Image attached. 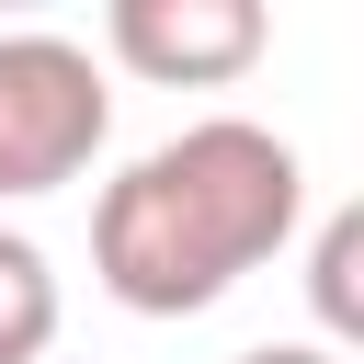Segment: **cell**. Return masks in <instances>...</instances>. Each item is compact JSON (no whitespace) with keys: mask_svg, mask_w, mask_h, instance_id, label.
Wrapping results in <instances>:
<instances>
[{"mask_svg":"<svg viewBox=\"0 0 364 364\" xmlns=\"http://www.w3.org/2000/svg\"><path fill=\"white\" fill-rule=\"evenodd\" d=\"M57 353V262L0 228V364H46Z\"/></svg>","mask_w":364,"mask_h":364,"instance_id":"4","label":"cell"},{"mask_svg":"<svg viewBox=\"0 0 364 364\" xmlns=\"http://www.w3.org/2000/svg\"><path fill=\"white\" fill-rule=\"evenodd\" d=\"M102 46H114V68H136L159 91H228L273 46V11L262 0H114Z\"/></svg>","mask_w":364,"mask_h":364,"instance_id":"3","label":"cell"},{"mask_svg":"<svg viewBox=\"0 0 364 364\" xmlns=\"http://www.w3.org/2000/svg\"><path fill=\"white\" fill-rule=\"evenodd\" d=\"M114 91L80 34H0V205L57 193L102 159Z\"/></svg>","mask_w":364,"mask_h":364,"instance_id":"2","label":"cell"},{"mask_svg":"<svg viewBox=\"0 0 364 364\" xmlns=\"http://www.w3.org/2000/svg\"><path fill=\"white\" fill-rule=\"evenodd\" d=\"M307 296H318V330H330V353H341V341H364V205H330V216H318Z\"/></svg>","mask_w":364,"mask_h":364,"instance_id":"5","label":"cell"},{"mask_svg":"<svg viewBox=\"0 0 364 364\" xmlns=\"http://www.w3.org/2000/svg\"><path fill=\"white\" fill-rule=\"evenodd\" d=\"M239 364H341L330 341H262V353H239Z\"/></svg>","mask_w":364,"mask_h":364,"instance_id":"6","label":"cell"},{"mask_svg":"<svg viewBox=\"0 0 364 364\" xmlns=\"http://www.w3.org/2000/svg\"><path fill=\"white\" fill-rule=\"evenodd\" d=\"M296 216H307V159L250 114H205L102 182L91 273L136 318H193L239 273H262L296 239Z\"/></svg>","mask_w":364,"mask_h":364,"instance_id":"1","label":"cell"}]
</instances>
